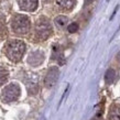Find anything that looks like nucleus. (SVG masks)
Segmentation results:
<instances>
[{
  "label": "nucleus",
  "mask_w": 120,
  "mask_h": 120,
  "mask_svg": "<svg viewBox=\"0 0 120 120\" xmlns=\"http://www.w3.org/2000/svg\"><path fill=\"white\" fill-rule=\"evenodd\" d=\"M110 120H120V106L113 105L109 111Z\"/></svg>",
  "instance_id": "11"
},
{
  "label": "nucleus",
  "mask_w": 120,
  "mask_h": 120,
  "mask_svg": "<svg viewBox=\"0 0 120 120\" xmlns=\"http://www.w3.org/2000/svg\"><path fill=\"white\" fill-rule=\"evenodd\" d=\"M20 96V87L17 84H10L4 88L2 94H1V99L4 102H11L15 101Z\"/></svg>",
  "instance_id": "3"
},
{
  "label": "nucleus",
  "mask_w": 120,
  "mask_h": 120,
  "mask_svg": "<svg viewBox=\"0 0 120 120\" xmlns=\"http://www.w3.org/2000/svg\"><path fill=\"white\" fill-rule=\"evenodd\" d=\"M26 52V44L22 41H10L6 46V54L12 62H19Z\"/></svg>",
  "instance_id": "1"
},
{
  "label": "nucleus",
  "mask_w": 120,
  "mask_h": 120,
  "mask_svg": "<svg viewBox=\"0 0 120 120\" xmlns=\"http://www.w3.org/2000/svg\"><path fill=\"white\" fill-rule=\"evenodd\" d=\"M8 79V71L4 67H0V85H2Z\"/></svg>",
  "instance_id": "14"
},
{
  "label": "nucleus",
  "mask_w": 120,
  "mask_h": 120,
  "mask_svg": "<svg viewBox=\"0 0 120 120\" xmlns=\"http://www.w3.org/2000/svg\"><path fill=\"white\" fill-rule=\"evenodd\" d=\"M67 30H68L69 33L76 32L77 30H78V24H77V23H71L68 26V28H67Z\"/></svg>",
  "instance_id": "15"
},
{
  "label": "nucleus",
  "mask_w": 120,
  "mask_h": 120,
  "mask_svg": "<svg viewBox=\"0 0 120 120\" xmlns=\"http://www.w3.org/2000/svg\"><path fill=\"white\" fill-rule=\"evenodd\" d=\"M35 33L42 40H45L52 34V26L49 20L45 18H41L37 22L35 26Z\"/></svg>",
  "instance_id": "4"
},
{
  "label": "nucleus",
  "mask_w": 120,
  "mask_h": 120,
  "mask_svg": "<svg viewBox=\"0 0 120 120\" xmlns=\"http://www.w3.org/2000/svg\"><path fill=\"white\" fill-rule=\"evenodd\" d=\"M12 30L15 33L24 34L30 30V20L26 15H18L12 20Z\"/></svg>",
  "instance_id": "2"
},
{
  "label": "nucleus",
  "mask_w": 120,
  "mask_h": 120,
  "mask_svg": "<svg viewBox=\"0 0 120 120\" xmlns=\"http://www.w3.org/2000/svg\"><path fill=\"white\" fill-rule=\"evenodd\" d=\"M26 89L29 91L30 95H35L39 90V85H38V77L34 74H31L29 78L26 79Z\"/></svg>",
  "instance_id": "6"
},
{
  "label": "nucleus",
  "mask_w": 120,
  "mask_h": 120,
  "mask_svg": "<svg viewBox=\"0 0 120 120\" xmlns=\"http://www.w3.org/2000/svg\"><path fill=\"white\" fill-rule=\"evenodd\" d=\"M116 78V73L113 69H108L106 72V75H105V80L107 84H112L113 80Z\"/></svg>",
  "instance_id": "13"
},
{
  "label": "nucleus",
  "mask_w": 120,
  "mask_h": 120,
  "mask_svg": "<svg viewBox=\"0 0 120 120\" xmlns=\"http://www.w3.org/2000/svg\"><path fill=\"white\" fill-rule=\"evenodd\" d=\"M52 58H53V60H56L61 65L64 64V58H63L62 51H61L60 45H57V44H54V45H53V55H52Z\"/></svg>",
  "instance_id": "9"
},
{
  "label": "nucleus",
  "mask_w": 120,
  "mask_h": 120,
  "mask_svg": "<svg viewBox=\"0 0 120 120\" xmlns=\"http://www.w3.org/2000/svg\"><path fill=\"white\" fill-rule=\"evenodd\" d=\"M44 1H50V0H44Z\"/></svg>",
  "instance_id": "16"
},
{
  "label": "nucleus",
  "mask_w": 120,
  "mask_h": 120,
  "mask_svg": "<svg viewBox=\"0 0 120 120\" xmlns=\"http://www.w3.org/2000/svg\"><path fill=\"white\" fill-rule=\"evenodd\" d=\"M56 4H58V7L64 10H71L75 6L76 0H56Z\"/></svg>",
  "instance_id": "10"
},
{
  "label": "nucleus",
  "mask_w": 120,
  "mask_h": 120,
  "mask_svg": "<svg viewBox=\"0 0 120 120\" xmlns=\"http://www.w3.org/2000/svg\"><path fill=\"white\" fill-rule=\"evenodd\" d=\"M38 0H19V6L24 11H34L38 8Z\"/></svg>",
  "instance_id": "8"
},
{
  "label": "nucleus",
  "mask_w": 120,
  "mask_h": 120,
  "mask_svg": "<svg viewBox=\"0 0 120 120\" xmlns=\"http://www.w3.org/2000/svg\"><path fill=\"white\" fill-rule=\"evenodd\" d=\"M58 68L56 66H53L47 71L46 76H45V79H44V84L47 88H51L52 86H54V84L56 83V80L58 78Z\"/></svg>",
  "instance_id": "5"
},
{
  "label": "nucleus",
  "mask_w": 120,
  "mask_h": 120,
  "mask_svg": "<svg viewBox=\"0 0 120 120\" xmlns=\"http://www.w3.org/2000/svg\"><path fill=\"white\" fill-rule=\"evenodd\" d=\"M44 61V54L41 51H35L32 52L28 57V63L32 66H38L42 64Z\"/></svg>",
  "instance_id": "7"
},
{
  "label": "nucleus",
  "mask_w": 120,
  "mask_h": 120,
  "mask_svg": "<svg viewBox=\"0 0 120 120\" xmlns=\"http://www.w3.org/2000/svg\"><path fill=\"white\" fill-rule=\"evenodd\" d=\"M67 21H68V19L65 15H58L55 18V24L57 28H64L67 24Z\"/></svg>",
  "instance_id": "12"
}]
</instances>
